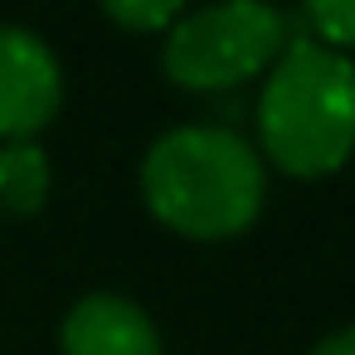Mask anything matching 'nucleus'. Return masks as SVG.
I'll return each mask as SVG.
<instances>
[{
    "instance_id": "f257e3e1",
    "label": "nucleus",
    "mask_w": 355,
    "mask_h": 355,
    "mask_svg": "<svg viewBox=\"0 0 355 355\" xmlns=\"http://www.w3.org/2000/svg\"><path fill=\"white\" fill-rule=\"evenodd\" d=\"M151 214L185 239L243 234L268 195L263 156L229 127H175L141 161Z\"/></svg>"
},
{
    "instance_id": "f03ea898",
    "label": "nucleus",
    "mask_w": 355,
    "mask_h": 355,
    "mask_svg": "<svg viewBox=\"0 0 355 355\" xmlns=\"http://www.w3.org/2000/svg\"><path fill=\"white\" fill-rule=\"evenodd\" d=\"M258 146L297 180L340 171L355 151V64L292 35L258 93Z\"/></svg>"
},
{
    "instance_id": "7ed1b4c3",
    "label": "nucleus",
    "mask_w": 355,
    "mask_h": 355,
    "mask_svg": "<svg viewBox=\"0 0 355 355\" xmlns=\"http://www.w3.org/2000/svg\"><path fill=\"white\" fill-rule=\"evenodd\" d=\"M287 44H292V15L258 6V0H239V6H209L180 15L171 25L161 59L171 83L190 93H224L268 73Z\"/></svg>"
},
{
    "instance_id": "20e7f679",
    "label": "nucleus",
    "mask_w": 355,
    "mask_h": 355,
    "mask_svg": "<svg viewBox=\"0 0 355 355\" xmlns=\"http://www.w3.org/2000/svg\"><path fill=\"white\" fill-rule=\"evenodd\" d=\"M64 103V73L54 49L20 25H0V137L35 141Z\"/></svg>"
},
{
    "instance_id": "39448f33",
    "label": "nucleus",
    "mask_w": 355,
    "mask_h": 355,
    "mask_svg": "<svg viewBox=\"0 0 355 355\" xmlns=\"http://www.w3.org/2000/svg\"><path fill=\"white\" fill-rule=\"evenodd\" d=\"M59 350L64 355H161V336L137 302L117 292H93L69 306L59 326Z\"/></svg>"
},
{
    "instance_id": "423d86ee",
    "label": "nucleus",
    "mask_w": 355,
    "mask_h": 355,
    "mask_svg": "<svg viewBox=\"0 0 355 355\" xmlns=\"http://www.w3.org/2000/svg\"><path fill=\"white\" fill-rule=\"evenodd\" d=\"M44 195H49V156L35 141H6L0 146V209L35 214Z\"/></svg>"
},
{
    "instance_id": "0eeeda50",
    "label": "nucleus",
    "mask_w": 355,
    "mask_h": 355,
    "mask_svg": "<svg viewBox=\"0 0 355 355\" xmlns=\"http://www.w3.org/2000/svg\"><path fill=\"white\" fill-rule=\"evenodd\" d=\"M292 25H306V40L350 59V49H355V0H311L302 15H292Z\"/></svg>"
},
{
    "instance_id": "6e6552de",
    "label": "nucleus",
    "mask_w": 355,
    "mask_h": 355,
    "mask_svg": "<svg viewBox=\"0 0 355 355\" xmlns=\"http://www.w3.org/2000/svg\"><path fill=\"white\" fill-rule=\"evenodd\" d=\"M180 15H185V10L175 6V0H112V6H107V20H112V25H122V30H141V35H151V30H171Z\"/></svg>"
},
{
    "instance_id": "1a4fd4ad",
    "label": "nucleus",
    "mask_w": 355,
    "mask_h": 355,
    "mask_svg": "<svg viewBox=\"0 0 355 355\" xmlns=\"http://www.w3.org/2000/svg\"><path fill=\"white\" fill-rule=\"evenodd\" d=\"M311 355H355V326L331 331L326 340H316V345H311Z\"/></svg>"
}]
</instances>
